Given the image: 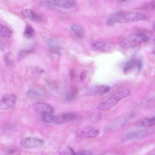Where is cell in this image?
<instances>
[{"mask_svg":"<svg viewBox=\"0 0 155 155\" xmlns=\"http://www.w3.org/2000/svg\"><path fill=\"white\" fill-rule=\"evenodd\" d=\"M119 15H115L108 18L106 21V24L108 25H112L117 23Z\"/></svg>","mask_w":155,"mask_h":155,"instance_id":"24","label":"cell"},{"mask_svg":"<svg viewBox=\"0 0 155 155\" xmlns=\"http://www.w3.org/2000/svg\"><path fill=\"white\" fill-rule=\"evenodd\" d=\"M134 67H136V59H131L126 63L123 67V70L124 72H126Z\"/></svg>","mask_w":155,"mask_h":155,"instance_id":"19","label":"cell"},{"mask_svg":"<svg viewBox=\"0 0 155 155\" xmlns=\"http://www.w3.org/2000/svg\"><path fill=\"white\" fill-rule=\"evenodd\" d=\"M136 123L137 125L140 126H152L155 124V117L141 119L137 121Z\"/></svg>","mask_w":155,"mask_h":155,"instance_id":"12","label":"cell"},{"mask_svg":"<svg viewBox=\"0 0 155 155\" xmlns=\"http://www.w3.org/2000/svg\"><path fill=\"white\" fill-rule=\"evenodd\" d=\"M110 48V45L104 41L96 42L93 45L94 50L100 52H106L109 51Z\"/></svg>","mask_w":155,"mask_h":155,"instance_id":"11","label":"cell"},{"mask_svg":"<svg viewBox=\"0 0 155 155\" xmlns=\"http://www.w3.org/2000/svg\"><path fill=\"white\" fill-rule=\"evenodd\" d=\"M143 133L140 130L133 131L127 133L122 138L121 140L124 142L133 138L140 137L143 135Z\"/></svg>","mask_w":155,"mask_h":155,"instance_id":"13","label":"cell"},{"mask_svg":"<svg viewBox=\"0 0 155 155\" xmlns=\"http://www.w3.org/2000/svg\"><path fill=\"white\" fill-rule=\"evenodd\" d=\"M24 36L28 39L32 38L35 35L34 30L33 28L29 24H27L23 33Z\"/></svg>","mask_w":155,"mask_h":155,"instance_id":"17","label":"cell"},{"mask_svg":"<svg viewBox=\"0 0 155 155\" xmlns=\"http://www.w3.org/2000/svg\"><path fill=\"white\" fill-rule=\"evenodd\" d=\"M17 101L15 95L13 93H6L4 94L0 100V107L4 110L12 108Z\"/></svg>","mask_w":155,"mask_h":155,"instance_id":"6","label":"cell"},{"mask_svg":"<svg viewBox=\"0 0 155 155\" xmlns=\"http://www.w3.org/2000/svg\"><path fill=\"white\" fill-rule=\"evenodd\" d=\"M98 131L91 126H86L78 130V136L82 138H93L97 136Z\"/></svg>","mask_w":155,"mask_h":155,"instance_id":"8","label":"cell"},{"mask_svg":"<svg viewBox=\"0 0 155 155\" xmlns=\"http://www.w3.org/2000/svg\"><path fill=\"white\" fill-rule=\"evenodd\" d=\"M71 29L73 32L78 37L83 38L85 35V31L83 28L79 25L74 24L71 25Z\"/></svg>","mask_w":155,"mask_h":155,"instance_id":"14","label":"cell"},{"mask_svg":"<svg viewBox=\"0 0 155 155\" xmlns=\"http://www.w3.org/2000/svg\"><path fill=\"white\" fill-rule=\"evenodd\" d=\"M49 45L51 51L54 53L59 52L60 50V48L53 41L49 42Z\"/></svg>","mask_w":155,"mask_h":155,"instance_id":"23","label":"cell"},{"mask_svg":"<svg viewBox=\"0 0 155 155\" xmlns=\"http://www.w3.org/2000/svg\"><path fill=\"white\" fill-rule=\"evenodd\" d=\"M33 107L37 113L41 115L52 114L54 110L53 108L51 105L41 102L34 103L33 104Z\"/></svg>","mask_w":155,"mask_h":155,"instance_id":"7","label":"cell"},{"mask_svg":"<svg viewBox=\"0 0 155 155\" xmlns=\"http://www.w3.org/2000/svg\"><path fill=\"white\" fill-rule=\"evenodd\" d=\"M28 96L32 98H38L41 97L42 94L34 90H30L27 93Z\"/></svg>","mask_w":155,"mask_h":155,"instance_id":"20","label":"cell"},{"mask_svg":"<svg viewBox=\"0 0 155 155\" xmlns=\"http://www.w3.org/2000/svg\"><path fill=\"white\" fill-rule=\"evenodd\" d=\"M48 2L58 7L68 9L74 7L76 5L75 0H47Z\"/></svg>","mask_w":155,"mask_h":155,"instance_id":"9","label":"cell"},{"mask_svg":"<svg viewBox=\"0 0 155 155\" xmlns=\"http://www.w3.org/2000/svg\"><path fill=\"white\" fill-rule=\"evenodd\" d=\"M110 87L109 86L106 85H101L96 87L92 91V94H95L98 93L103 95L109 91Z\"/></svg>","mask_w":155,"mask_h":155,"instance_id":"15","label":"cell"},{"mask_svg":"<svg viewBox=\"0 0 155 155\" xmlns=\"http://www.w3.org/2000/svg\"><path fill=\"white\" fill-rule=\"evenodd\" d=\"M86 73L85 71H82L81 74L80 78L81 80L83 81L86 77Z\"/></svg>","mask_w":155,"mask_h":155,"instance_id":"30","label":"cell"},{"mask_svg":"<svg viewBox=\"0 0 155 155\" xmlns=\"http://www.w3.org/2000/svg\"><path fill=\"white\" fill-rule=\"evenodd\" d=\"M11 30L7 27L0 24V36L4 38H8L12 35Z\"/></svg>","mask_w":155,"mask_h":155,"instance_id":"18","label":"cell"},{"mask_svg":"<svg viewBox=\"0 0 155 155\" xmlns=\"http://www.w3.org/2000/svg\"><path fill=\"white\" fill-rule=\"evenodd\" d=\"M4 60L5 64L8 66L12 67L15 65V62L13 55L12 53L8 51L4 56Z\"/></svg>","mask_w":155,"mask_h":155,"instance_id":"16","label":"cell"},{"mask_svg":"<svg viewBox=\"0 0 155 155\" xmlns=\"http://www.w3.org/2000/svg\"><path fill=\"white\" fill-rule=\"evenodd\" d=\"M148 37L146 35L140 34H134L123 39L120 42V45L124 48L133 47L141 43L147 41Z\"/></svg>","mask_w":155,"mask_h":155,"instance_id":"3","label":"cell"},{"mask_svg":"<svg viewBox=\"0 0 155 155\" xmlns=\"http://www.w3.org/2000/svg\"><path fill=\"white\" fill-rule=\"evenodd\" d=\"M28 71H30L33 74L40 73L44 72L43 69L38 67H32L30 69H28Z\"/></svg>","mask_w":155,"mask_h":155,"instance_id":"26","label":"cell"},{"mask_svg":"<svg viewBox=\"0 0 155 155\" xmlns=\"http://www.w3.org/2000/svg\"><path fill=\"white\" fill-rule=\"evenodd\" d=\"M154 2H151L144 5L143 8L146 9H153L154 8Z\"/></svg>","mask_w":155,"mask_h":155,"instance_id":"27","label":"cell"},{"mask_svg":"<svg viewBox=\"0 0 155 155\" xmlns=\"http://www.w3.org/2000/svg\"><path fill=\"white\" fill-rule=\"evenodd\" d=\"M146 16L143 13L138 12H131L119 16L117 23H123L133 21H137L144 20Z\"/></svg>","mask_w":155,"mask_h":155,"instance_id":"5","label":"cell"},{"mask_svg":"<svg viewBox=\"0 0 155 155\" xmlns=\"http://www.w3.org/2000/svg\"><path fill=\"white\" fill-rule=\"evenodd\" d=\"M32 50H22L20 51L17 57V60L19 62L23 59L27 55L32 52Z\"/></svg>","mask_w":155,"mask_h":155,"instance_id":"22","label":"cell"},{"mask_svg":"<svg viewBox=\"0 0 155 155\" xmlns=\"http://www.w3.org/2000/svg\"><path fill=\"white\" fill-rule=\"evenodd\" d=\"M119 0L121 2H124L125 1H126L127 0Z\"/></svg>","mask_w":155,"mask_h":155,"instance_id":"32","label":"cell"},{"mask_svg":"<svg viewBox=\"0 0 155 155\" xmlns=\"http://www.w3.org/2000/svg\"><path fill=\"white\" fill-rule=\"evenodd\" d=\"M61 154L75 155V152L70 147H67L61 153Z\"/></svg>","mask_w":155,"mask_h":155,"instance_id":"25","label":"cell"},{"mask_svg":"<svg viewBox=\"0 0 155 155\" xmlns=\"http://www.w3.org/2000/svg\"><path fill=\"white\" fill-rule=\"evenodd\" d=\"M131 94L130 90L125 89L119 91L104 102L100 104L97 107L98 110H105L109 109L115 105L121 99L130 96Z\"/></svg>","mask_w":155,"mask_h":155,"instance_id":"1","label":"cell"},{"mask_svg":"<svg viewBox=\"0 0 155 155\" xmlns=\"http://www.w3.org/2000/svg\"><path fill=\"white\" fill-rule=\"evenodd\" d=\"M21 13L23 17L29 18L34 21L40 22L42 20L41 16L37 14L30 9H23L21 11Z\"/></svg>","mask_w":155,"mask_h":155,"instance_id":"10","label":"cell"},{"mask_svg":"<svg viewBox=\"0 0 155 155\" xmlns=\"http://www.w3.org/2000/svg\"><path fill=\"white\" fill-rule=\"evenodd\" d=\"M78 94V91L76 89H74L68 93L65 96V99L67 101H72L74 99Z\"/></svg>","mask_w":155,"mask_h":155,"instance_id":"21","label":"cell"},{"mask_svg":"<svg viewBox=\"0 0 155 155\" xmlns=\"http://www.w3.org/2000/svg\"><path fill=\"white\" fill-rule=\"evenodd\" d=\"M44 143V141L42 139L30 137L22 138L20 141V144L22 147L28 149L40 147Z\"/></svg>","mask_w":155,"mask_h":155,"instance_id":"4","label":"cell"},{"mask_svg":"<svg viewBox=\"0 0 155 155\" xmlns=\"http://www.w3.org/2000/svg\"><path fill=\"white\" fill-rule=\"evenodd\" d=\"M50 114L42 115V119L45 122L54 124H61L75 119L76 115L73 113H68L59 115Z\"/></svg>","mask_w":155,"mask_h":155,"instance_id":"2","label":"cell"},{"mask_svg":"<svg viewBox=\"0 0 155 155\" xmlns=\"http://www.w3.org/2000/svg\"><path fill=\"white\" fill-rule=\"evenodd\" d=\"M92 153L91 151L86 150H81L75 152V155H92Z\"/></svg>","mask_w":155,"mask_h":155,"instance_id":"28","label":"cell"},{"mask_svg":"<svg viewBox=\"0 0 155 155\" xmlns=\"http://www.w3.org/2000/svg\"><path fill=\"white\" fill-rule=\"evenodd\" d=\"M142 66V61L140 59H136V67L139 70L141 69Z\"/></svg>","mask_w":155,"mask_h":155,"instance_id":"29","label":"cell"},{"mask_svg":"<svg viewBox=\"0 0 155 155\" xmlns=\"http://www.w3.org/2000/svg\"><path fill=\"white\" fill-rule=\"evenodd\" d=\"M69 73L71 78V80H72L74 78V72L72 69H71Z\"/></svg>","mask_w":155,"mask_h":155,"instance_id":"31","label":"cell"}]
</instances>
